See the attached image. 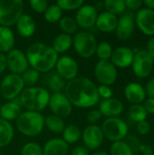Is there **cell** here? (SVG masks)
Masks as SVG:
<instances>
[{"mask_svg": "<svg viewBox=\"0 0 154 155\" xmlns=\"http://www.w3.org/2000/svg\"><path fill=\"white\" fill-rule=\"evenodd\" d=\"M72 45H73V37L69 35L62 33L54 39L51 46L58 54L66 52L67 50L70 49Z\"/></svg>", "mask_w": 154, "mask_h": 155, "instance_id": "obj_26", "label": "cell"}, {"mask_svg": "<svg viewBox=\"0 0 154 155\" xmlns=\"http://www.w3.org/2000/svg\"><path fill=\"white\" fill-rule=\"evenodd\" d=\"M137 27L146 35H154V11L147 7H142L134 15Z\"/></svg>", "mask_w": 154, "mask_h": 155, "instance_id": "obj_14", "label": "cell"}, {"mask_svg": "<svg viewBox=\"0 0 154 155\" xmlns=\"http://www.w3.org/2000/svg\"><path fill=\"white\" fill-rule=\"evenodd\" d=\"M123 141L128 144V146L134 153V154L136 153H139V148H140V145L142 143H141V142H140V140L138 139L137 136H135L133 134H128Z\"/></svg>", "mask_w": 154, "mask_h": 155, "instance_id": "obj_41", "label": "cell"}, {"mask_svg": "<svg viewBox=\"0 0 154 155\" xmlns=\"http://www.w3.org/2000/svg\"><path fill=\"white\" fill-rule=\"evenodd\" d=\"M44 14V19L48 23H56L61 20L63 15V10L56 4H53L48 5L47 9Z\"/></svg>", "mask_w": 154, "mask_h": 155, "instance_id": "obj_33", "label": "cell"}, {"mask_svg": "<svg viewBox=\"0 0 154 155\" xmlns=\"http://www.w3.org/2000/svg\"><path fill=\"white\" fill-rule=\"evenodd\" d=\"M104 7L106 12L117 16V15H122L125 12V0H106L104 1Z\"/></svg>", "mask_w": 154, "mask_h": 155, "instance_id": "obj_32", "label": "cell"}, {"mask_svg": "<svg viewBox=\"0 0 154 155\" xmlns=\"http://www.w3.org/2000/svg\"><path fill=\"white\" fill-rule=\"evenodd\" d=\"M25 89V84L21 75L10 74L5 76L0 84V93L4 99L12 101Z\"/></svg>", "mask_w": 154, "mask_h": 155, "instance_id": "obj_8", "label": "cell"}, {"mask_svg": "<svg viewBox=\"0 0 154 155\" xmlns=\"http://www.w3.org/2000/svg\"><path fill=\"white\" fill-rule=\"evenodd\" d=\"M44 125L50 132L54 134H62L65 128L64 120L54 114L46 116L44 119Z\"/></svg>", "mask_w": 154, "mask_h": 155, "instance_id": "obj_28", "label": "cell"}, {"mask_svg": "<svg viewBox=\"0 0 154 155\" xmlns=\"http://www.w3.org/2000/svg\"><path fill=\"white\" fill-rule=\"evenodd\" d=\"M71 155H89V151L84 146H76L72 150Z\"/></svg>", "mask_w": 154, "mask_h": 155, "instance_id": "obj_49", "label": "cell"}, {"mask_svg": "<svg viewBox=\"0 0 154 155\" xmlns=\"http://www.w3.org/2000/svg\"><path fill=\"white\" fill-rule=\"evenodd\" d=\"M143 4L145 5V7L154 11V0H145V1H143Z\"/></svg>", "mask_w": 154, "mask_h": 155, "instance_id": "obj_52", "label": "cell"}, {"mask_svg": "<svg viewBox=\"0 0 154 155\" xmlns=\"http://www.w3.org/2000/svg\"><path fill=\"white\" fill-rule=\"evenodd\" d=\"M113 51V49L112 45L108 42L103 41V42L97 44L95 54L100 60L108 61V60H110V58L112 56Z\"/></svg>", "mask_w": 154, "mask_h": 155, "instance_id": "obj_35", "label": "cell"}, {"mask_svg": "<svg viewBox=\"0 0 154 155\" xmlns=\"http://www.w3.org/2000/svg\"><path fill=\"white\" fill-rule=\"evenodd\" d=\"M24 2L22 0L0 1V25L9 27L16 24L24 14Z\"/></svg>", "mask_w": 154, "mask_h": 155, "instance_id": "obj_5", "label": "cell"}, {"mask_svg": "<svg viewBox=\"0 0 154 155\" xmlns=\"http://www.w3.org/2000/svg\"><path fill=\"white\" fill-rule=\"evenodd\" d=\"M83 142L88 150H96L103 143L104 136L100 126L90 124L86 126L82 134Z\"/></svg>", "mask_w": 154, "mask_h": 155, "instance_id": "obj_15", "label": "cell"}, {"mask_svg": "<svg viewBox=\"0 0 154 155\" xmlns=\"http://www.w3.org/2000/svg\"><path fill=\"white\" fill-rule=\"evenodd\" d=\"M124 96L132 104H139L144 102L146 99V93L144 87L136 82L129 83L125 85L124 90Z\"/></svg>", "mask_w": 154, "mask_h": 155, "instance_id": "obj_19", "label": "cell"}, {"mask_svg": "<svg viewBox=\"0 0 154 155\" xmlns=\"http://www.w3.org/2000/svg\"><path fill=\"white\" fill-rule=\"evenodd\" d=\"M63 134V140L66 143H74L81 138V130L75 124H69L65 126Z\"/></svg>", "mask_w": 154, "mask_h": 155, "instance_id": "obj_29", "label": "cell"}, {"mask_svg": "<svg viewBox=\"0 0 154 155\" xmlns=\"http://www.w3.org/2000/svg\"><path fill=\"white\" fill-rule=\"evenodd\" d=\"M7 65H6V56L0 53V74L6 69Z\"/></svg>", "mask_w": 154, "mask_h": 155, "instance_id": "obj_51", "label": "cell"}, {"mask_svg": "<svg viewBox=\"0 0 154 155\" xmlns=\"http://www.w3.org/2000/svg\"><path fill=\"white\" fill-rule=\"evenodd\" d=\"M0 155H1V153H0Z\"/></svg>", "mask_w": 154, "mask_h": 155, "instance_id": "obj_54", "label": "cell"}, {"mask_svg": "<svg viewBox=\"0 0 154 155\" xmlns=\"http://www.w3.org/2000/svg\"><path fill=\"white\" fill-rule=\"evenodd\" d=\"M48 106L54 115L60 118L68 117L73 110V105L63 93H55L50 95Z\"/></svg>", "mask_w": 154, "mask_h": 155, "instance_id": "obj_11", "label": "cell"}, {"mask_svg": "<svg viewBox=\"0 0 154 155\" xmlns=\"http://www.w3.org/2000/svg\"><path fill=\"white\" fill-rule=\"evenodd\" d=\"M99 111L107 118L118 117L123 111V104L117 98H110L100 103Z\"/></svg>", "mask_w": 154, "mask_h": 155, "instance_id": "obj_20", "label": "cell"}, {"mask_svg": "<svg viewBox=\"0 0 154 155\" xmlns=\"http://www.w3.org/2000/svg\"><path fill=\"white\" fill-rule=\"evenodd\" d=\"M25 55L31 68L39 73L50 72L58 59V54L53 47L41 42L32 44L27 48Z\"/></svg>", "mask_w": 154, "mask_h": 155, "instance_id": "obj_2", "label": "cell"}, {"mask_svg": "<svg viewBox=\"0 0 154 155\" xmlns=\"http://www.w3.org/2000/svg\"><path fill=\"white\" fill-rule=\"evenodd\" d=\"M6 56V65L8 69L15 74H22L25 71L28 69L29 64L26 55L23 51L17 48L12 49L7 53Z\"/></svg>", "mask_w": 154, "mask_h": 155, "instance_id": "obj_12", "label": "cell"}, {"mask_svg": "<svg viewBox=\"0 0 154 155\" xmlns=\"http://www.w3.org/2000/svg\"><path fill=\"white\" fill-rule=\"evenodd\" d=\"M16 29L19 35L25 38L32 36L36 29V25L32 16L23 14L16 22Z\"/></svg>", "mask_w": 154, "mask_h": 155, "instance_id": "obj_23", "label": "cell"}, {"mask_svg": "<svg viewBox=\"0 0 154 155\" xmlns=\"http://www.w3.org/2000/svg\"><path fill=\"white\" fill-rule=\"evenodd\" d=\"M134 27V15L132 13H126L124 15H122L121 17L118 18L117 26L115 28L116 36L121 40H127L133 34Z\"/></svg>", "mask_w": 154, "mask_h": 155, "instance_id": "obj_18", "label": "cell"}, {"mask_svg": "<svg viewBox=\"0 0 154 155\" xmlns=\"http://www.w3.org/2000/svg\"><path fill=\"white\" fill-rule=\"evenodd\" d=\"M21 77L25 86L33 87V85H34L38 82L40 78V73L33 68H28L26 71H25L22 74Z\"/></svg>", "mask_w": 154, "mask_h": 155, "instance_id": "obj_37", "label": "cell"}, {"mask_svg": "<svg viewBox=\"0 0 154 155\" xmlns=\"http://www.w3.org/2000/svg\"><path fill=\"white\" fill-rule=\"evenodd\" d=\"M44 127V117L37 112L26 111L21 113L16 119L17 130L25 136L34 137L39 135Z\"/></svg>", "mask_w": 154, "mask_h": 155, "instance_id": "obj_4", "label": "cell"}, {"mask_svg": "<svg viewBox=\"0 0 154 155\" xmlns=\"http://www.w3.org/2000/svg\"><path fill=\"white\" fill-rule=\"evenodd\" d=\"M101 129L104 138L113 143L123 141L128 135L129 131L126 122L119 117L106 118L103 121Z\"/></svg>", "mask_w": 154, "mask_h": 155, "instance_id": "obj_6", "label": "cell"}, {"mask_svg": "<svg viewBox=\"0 0 154 155\" xmlns=\"http://www.w3.org/2000/svg\"><path fill=\"white\" fill-rule=\"evenodd\" d=\"M49 92L44 87H26L19 95L20 104L31 112L40 113L48 106Z\"/></svg>", "mask_w": 154, "mask_h": 155, "instance_id": "obj_3", "label": "cell"}, {"mask_svg": "<svg viewBox=\"0 0 154 155\" xmlns=\"http://www.w3.org/2000/svg\"><path fill=\"white\" fill-rule=\"evenodd\" d=\"M59 25H60L61 30L63 31V34H66L69 35H71L72 34H74L78 28L75 19L71 16L62 17L61 20L59 21Z\"/></svg>", "mask_w": 154, "mask_h": 155, "instance_id": "obj_34", "label": "cell"}, {"mask_svg": "<svg viewBox=\"0 0 154 155\" xmlns=\"http://www.w3.org/2000/svg\"><path fill=\"white\" fill-rule=\"evenodd\" d=\"M128 115L131 120L135 123H140L142 121H145L148 116V113L146 112L143 104H132L128 110Z\"/></svg>", "mask_w": 154, "mask_h": 155, "instance_id": "obj_30", "label": "cell"}, {"mask_svg": "<svg viewBox=\"0 0 154 155\" xmlns=\"http://www.w3.org/2000/svg\"><path fill=\"white\" fill-rule=\"evenodd\" d=\"M125 5H126V8L130 9V10H139L142 8L143 1L141 0H125Z\"/></svg>", "mask_w": 154, "mask_h": 155, "instance_id": "obj_45", "label": "cell"}, {"mask_svg": "<svg viewBox=\"0 0 154 155\" xmlns=\"http://www.w3.org/2000/svg\"><path fill=\"white\" fill-rule=\"evenodd\" d=\"M143 106L148 114H154V98L148 97L147 99L144 100L143 102Z\"/></svg>", "mask_w": 154, "mask_h": 155, "instance_id": "obj_47", "label": "cell"}, {"mask_svg": "<svg viewBox=\"0 0 154 155\" xmlns=\"http://www.w3.org/2000/svg\"><path fill=\"white\" fill-rule=\"evenodd\" d=\"M84 0H57L56 5L62 9L66 11L79 9L84 5Z\"/></svg>", "mask_w": 154, "mask_h": 155, "instance_id": "obj_38", "label": "cell"}, {"mask_svg": "<svg viewBox=\"0 0 154 155\" xmlns=\"http://www.w3.org/2000/svg\"><path fill=\"white\" fill-rule=\"evenodd\" d=\"M73 45L76 53L83 58L92 57L96 51L97 41L93 35L83 31L77 33L73 38Z\"/></svg>", "mask_w": 154, "mask_h": 155, "instance_id": "obj_7", "label": "cell"}, {"mask_svg": "<svg viewBox=\"0 0 154 155\" xmlns=\"http://www.w3.org/2000/svg\"><path fill=\"white\" fill-rule=\"evenodd\" d=\"M136 130H137V132H138L139 134H141V135H146L151 131V124H150V123L147 120L142 121L140 123H137Z\"/></svg>", "mask_w": 154, "mask_h": 155, "instance_id": "obj_44", "label": "cell"}, {"mask_svg": "<svg viewBox=\"0 0 154 155\" xmlns=\"http://www.w3.org/2000/svg\"><path fill=\"white\" fill-rule=\"evenodd\" d=\"M98 16L97 9L93 5H83L77 11L75 21L78 26L89 29L95 25Z\"/></svg>", "mask_w": 154, "mask_h": 155, "instance_id": "obj_16", "label": "cell"}, {"mask_svg": "<svg viewBox=\"0 0 154 155\" xmlns=\"http://www.w3.org/2000/svg\"><path fill=\"white\" fill-rule=\"evenodd\" d=\"M103 117V114H101V112L99 110H92L88 113L87 116H86V120L88 123H90L91 124H95L96 123H98Z\"/></svg>", "mask_w": 154, "mask_h": 155, "instance_id": "obj_43", "label": "cell"}, {"mask_svg": "<svg viewBox=\"0 0 154 155\" xmlns=\"http://www.w3.org/2000/svg\"><path fill=\"white\" fill-rule=\"evenodd\" d=\"M92 155H109L108 153H106L105 151H99V152H95Z\"/></svg>", "mask_w": 154, "mask_h": 155, "instance_id": "obj_53", "label": "cell"}, {"mask_svg": "<svg viewBox=\"0 0 154 155\" xmlns=\"http://www.w3.org/2000/svg\"><path fill=\"white\" fill-rule=\"evenodd\" d=\"M97 92H98L99 97L103 98V100L113 98V90L111 89L110 86L101 84V85L97 86Z\"/></svg>", "mask_w": 154, "mask_h": 155, "instance_id": "obj_42", "label": "cell"}, {"mask_svg": "<svg viewBox=\"0 0 154 155\" xmlns=\"http://www.w3.org/2000/svg\"><path fill=\"white\" fill-rule=\"evenodd\" d=\"M65 80L63 79L57 73H53L47 77V86L50 90L55 93H62L65 87Z\"/></svg>", "mask_w": 154, "mask_h": 155, "instance_id": "obj_31", "label": "cell"}, {"mask_svg": "<svg viewBox=\"0 0 154 155\" xmlns=\"http://www.w3.org/2000/svg\"><path fill=\"white\" fill-rule=\"evenodd\" d=\"M109 155H135L124 141L115 142L110 147Z\"/></svg>", "mask_w": 154, "mask_h": 155, "instance_id": "obj_36", "label": "cell"}, {"mask_svg": "<svg viewBox=\"0 0 154 155\" xmlns=\"http://www.w3.org/2000/svg\"><path fill=\"white\" fill-rule=\"evenodd\" d=\"M94 76L101 84L110 86L114 84L117 79V68L111 63L110 60H99L94 67Z\"/></svg>", "mask_w": 154, "mask_h": 155, "instance_id": "obj_10", "label": "cell"}, {"mask_svg": "<svg viewBox=\"0 0 154 155\" xmlns=\"http://www.w3.org/2000/svg\"><path fill=\"white\" fill-rule=\"evenodd\" d=\"M146 51L149 53V54L151 55V57L152 58L154 62V35L152 36L149 41L147 42V48Z\"/></svg>", "mask_w": 154, "mask_h": 155, "instance_id": "obj_50", "label": "cell"}, {"mask_svg": "<svg viewBox=\"0 0 154 155\" xmlns=\"http://www.w3.org/2000/svg\"><path fill=\"white\" fill-rule=\"evenodd\" d=\"M14 137V128L12 124L0 118V148L8 145Z\"/></svg>", "mask_w": 154, "mask_h": 155, "instance_id": "obj_27", "label": "cell"}, {"mask_svg": "<svg viewBox=\"0 0 154 155\" xmlns=\"http://www.w3.org/2000/svg\"><path fill=\"white\" fill-rule=\"evenodd\" d=\"M134 57V50L128 46H120L113 51L111 63L117 68H127L132 65Z\"/></svg>", "mask_w": 154, "mask_h": 155, "instance_id": "obj_17", "label": "cell"}, {"mask_svg": "<svg viewBox=\"0 0 154 155\" xmlns=\"http://www.w3.org/2000/svg\"><path fill=\"white\" fill-rule=\"evenodd\" d=\"M154 62L146 49H140L134 52V57L132 64L133 74L139 78L148 77L153 68Z\"/></svg>", "mask_w": 154, "mask_h": 155, "instance_id": "obj_9", "label": "cell"}, {"mask_svg": "<svg viewBox=\"0 0 154 155\" xmlns=\"http://www.w3.org/2000/svg\"><path fill=\"white\" fill-rule=\"evenodd\" d=\"M117 23H118L117 16L105 11L98 15L95 25L99 31L103 33H110L115 31Z\"/></svg>", "mask_w": 154, "mask_h": 155, "instance_id": "obj_21", "label": "cell"}, {"mask_svg": "<svg viewBox=\"0 0 154 155\" xmlns=\"http://www.w3.org/2000/svg\"><path fill=\"white\" fill-rule=\"evenodd\" d=\"M21 114V104L20 103L10 101L4 104L0 107V118L9 122L14 121L18 118Z\"/></svg>", "mask_w": 154, "mask_h": 155, "instance_id": "obj_24", "label": "cell"}, {"mask_svg": "<svg viewBox=\"0 0 154 155\" xmlns=\"http://www.w3.org/2000/svg\"><path fill=\"white\" fill-rule=\"evenodd\" d=\"M15 35L13 31L6 26H0V53H8L15 46Z\"/></svg>", "mask_w": 154, "mask_h": 155, "instance_id": "obj_25", "label": "cell"}, {"mask_svg": "<svg viewBox=\"0 0 154 155\" xmlns=\"http://www.w3.org/2000/svg\"><path fill=\"white\" fill-rule=\"evenodd\" d=\"M64 94L72 104L79 108H91L98 104L97 86L87 77H76L66 83Z\"/></svg>", "mask_w": 154, "mask_h": 155, "instance_id": "obj_1", "label": "cell"}, {"mask_svg": "<svg viewBox=\"0 0 154 155\" xmlns=\"http://www.w3.org/2000/svg\"><path fill=\"white\" fill-rule=\"evenodd\" d=\"M146 95L150 98H154V77L149 80L144 86Z\"/></svg>", "mask_w": 154, "mask_h": 155, "instance_id": "obj_46", "label": "cell"}, {"mask_svg": "<svg viewBox=\"0 0 154 155\" xmlns=\"http://www.w3.org/2000/svg\"><path fill=\"white\" fill-rule=\"evenodd\" d=\"M32 9L39 14H43L47 9L49 4L46 0H30L29 2Z\"/></svg>", "mask_w": 154, "mask_h": 155, "instance_id": "obj_40", "label": "cell"}, {"mask_svg": "<svg viewBox=\"0 0 154 155\" xmlns=\"http://www.w3.org/2000/svg\"><path fill=\"white\" fill-rule=\"evenodd\" d=\"M69 145L63 139L54 138L47 141L43 148L44 155H67Z\"/></svg>", "mask_w": 154, "mask_h": 155, "instance_id": "obj_22", "label": "cell"}, {"mask_svg": "<svg viewBox=\"0 0 154 155\" xmlns=\"http://www.w3.org/2000/svg\"><path fill=\"white\" fill-rule=\"evenodd\" d=\"M21 155H44L43 148L38 143L30 142L23 146L21 150Z\"/></svg>", "mask_w": 154, "mask_h": 155, "instance_id": "obj_39", "label": "cell"}, {"mask_svg": "<svg viewBox=\"0 0 154 155\" xmlns=\"http://www.w3.org/2000/svg\"><path fill=\"white\" fill-rule=\"evenodd\" d=\"M56 73L64 80H73L76 78L79 72L77 62L69 55H63L57 59L55 64Z\"/></svg>", "mask_w": 154, "mask_h": 155, "instance_id": "obj_13", "label": "cell"}, {"mask_svg": "<svg viewBox=\"0 0 154 155\" xmlns=\"http://www.w3.org/2000/svg\"><path fill=\"white\" fill-rule=\"evenodd\" d=\"M139 153L143 155H154V150L151 145L147 143H142L139 148Z\"/></svg>", "mask_w": 154, "mask_h": 155, "instance_id": "obj_48", "label": "cell"}]
</instances>
